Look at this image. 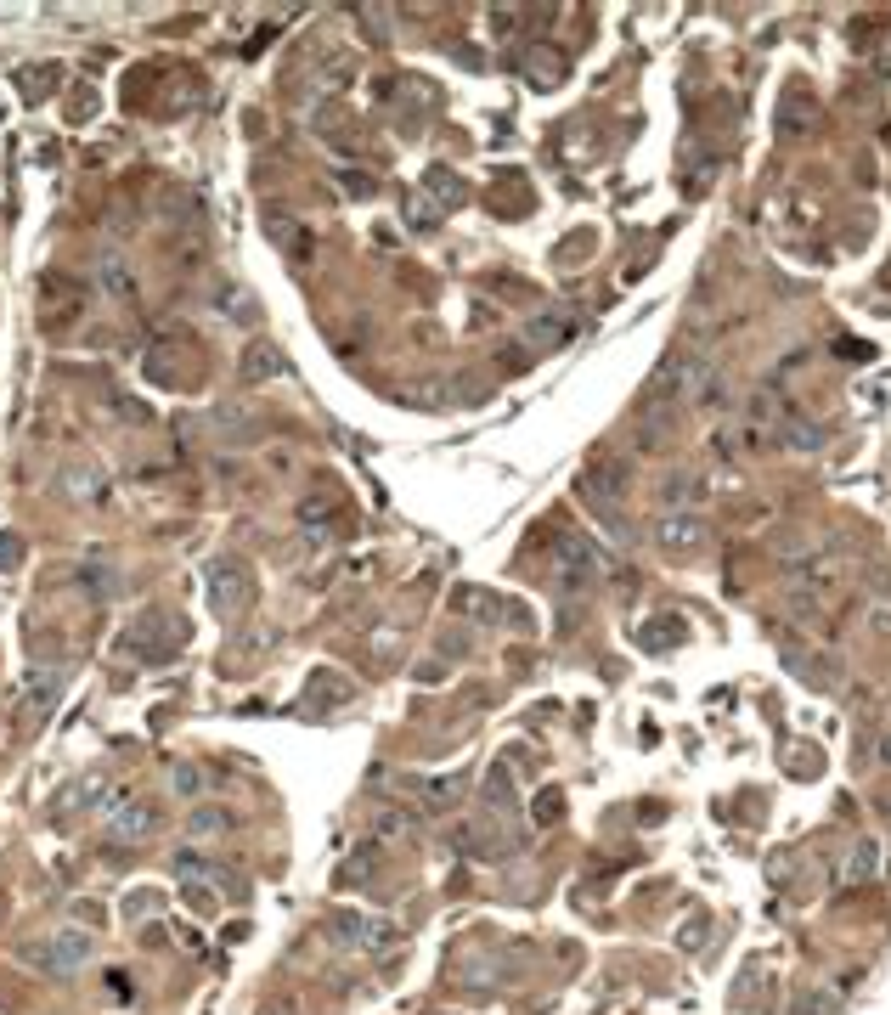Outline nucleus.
<instances>
[{
	"label": "nucleus",
	"instance_id": "nucleus-26",
	"mask_svg": "<svg viewBox=\"0 0 891 1015\" xmlns=\"http://www.w3.org/2000/svg\"><path fill=\"white\" fill-rule=\"evenodd\" d=\"M158 908H164L158 891H136V897H125V920H147V914H158Z\"/></svg>",
	"mask_w": 891,
	"mask_h": 1015
},
{
	"label": "nucleus",
	"instance_id": "nucleus-20",
	"mask_svg": "<svg viewBox=\"0 0 891 1015\" xmlns=\"http://www.w3.org/2000/svg\"><path fill=\"white\" fill-rule=\"evenodd\" d=\"M305 694H311V700H322V705H339V700H350V683H344L339 672H311Z\"/></svg>",
	"mask_w": 891,
	"mask_h": 1015
},
{
	"label": "nucleus",
	"instance_id": "nucleus-25",
	"mask_svg": "<svg viewBox=\"0 0 891 1015\" xmlns=\"http://www.w3.org/2000/svg\"><path fill=\"white\" fill-rule=\"evenodd\" d=\"M835 1010H841L835 993H801L796 999V1015H835Z\"/></svg>",
	"mask_w": 891,
	"mask_h": 1015
},
{
	"label": "nucleus",
	"instance_id": "nucleus-9",
	"mask_svg": "<svg viewBox=\"0 0 891 1015\" xmlns=\"http://www.w3.org/2000/svg\"><path fill=\"white\" fill-rule=\"evenodd\" d=\"M705 519L694 514V508H672V514L655 525V542L666 547V553H694V547H705Z\"/></svg>",
	"mask_w": 891,
	"mask_h": 1015
},
{
	"label": "nucleus",
	"instance_id": "nucleus-30",
	"mask_svg": "<svg viewBox=\"0 0 891 1015\" xmlns=\"http://www.w3.org/2000/svg\"><path fill=\"white\" fill-rule=\"evenodd\" d=\"M68 474H74V480H68V491H74V497H96V491H102L96 469H68Z\"/></svg>",
	"mask_w": 891,
	"mask_h": 1015
},
{
	"label": "nucleus",
	"instance_id": "nucleus-4",
	"mask_svg": "<svg viewBox=\"0 0 891 1015\" xmlns=\"http://www.w3.org/2000/svg\"><path fill=\"white\" fill-rule=\"evenodd\" d=\"M254 604V576L243 559H215L209 564V609L220 621H237L243 609Z\"/></svg>",
	"mask_w": 891,
	"mask_h": 1015
},
{
	"label": "nucleus",
	"instance_id": "nucleus-35",
	"mask_svg": "<svg viewBox=\"0 0 891 1015\" xmlns=\"http://www.w3.org/2000/svg\"><path fill=\"white\" fill-rule=\"evenodd\" d=\"M485 796L497 801V807H508V779H502V767H497V779H491V790H485Z\"/></svg>",
	"mask_w": 891,
	"mask_h": 1015
},
{
	"label": "nucleus",
	"instance_id": "nucleus-12",
	"mask_svg": "<svg viewBox=\"0 0 891 1015\" xmlns=\"http://www.w3.org/2000/svg\"><path fill=\"white\" fill-rule=\"evenodd\" d=\"M158 818H164L158 801H125V807L113 812V835H119V841H147L158 829Z\"/></svg>",
	"mask_w": 891,
	"mask_h": 1015
},
{
	"label": "nucleus",
	"instance_id": "nucleus-27",
	"mask_svg": "<svg viewBox=\"0 0 891 1015\" xmlns=\"http://www.w3.org/2000/svg\"><path fill=\"white\" fill-rule=\"evenodd\" d=\"M333 508H339L333 497H316V502L305 497V502H299V519H305V525H328V514H333Z\"/></svg>",
	"mask_w": 891,
	"mask_h": 1015
},
{
	"label": "nucleus",
	"instance_id": "nucleus-22",
	"mask_svg": "<svg viewBox=\"0 0 891 1015\" xmlns=\"http://www.w3.org/2000/svg\"><path fill=\"white\" fill-rule=\"evenodd\" d=\"M790 672L807 677V683H818V688L835 683V666H829V660H818V655H790Z\"/></svg>",
	"mask_w": 891,
	"mask_h": 1015
},
{
	"label": "nucleus",
	"instance_id": "nucleus-31",
	"mask_svg": "<svg viewBox=\"0 0 891 1015\" xmlns=\"http://www.w3.org/2000/svg\"><path fill=\"white\" fill-rule=\"evenodd\" d=\"M536 818H542V824H559V818H564V796H559V790H548V796L536 801Z\"/></svg>",
	"mask_w": 891,
	"mask_h": 1015
},
{
	"label": "nucleus",
	"instance_id": "nucleus-11",
	"mask_svg": "<svg viewBox=\"0 0 891 1015\" xmlns=\"http://www.w3.org/2000/svg\"><path fill=\"white\" fill-rule=\"evenodd\" d=\"M260 226H266V237L271 243H277L282 254H311V226H305V220H294L288 215V209H266V220H260Z\"/></svg>",
	"mask_w": 891,
	"mask_h": 1015
},
{
	"label": "nucleus",
	"instance_id": "nucleus-7",
	"mask_svg": "<svg viewBox=\"0 0 891 1015\" xmlns=\"http://www.w3.org/2000/svg\"><path fill=\"white\" fill-rule=\"evenodd\" d=\"M553 581H559L564 593H581V587H593L598 581V547L581 542V536H553Z\"/></svg>",
	"mask_w": 891,
	"mask_h": 1015
},
{
	"label": "nucleus",
	"instance_id": "nucleus-10",
	"mask_svg": "<svg viewBox=\"0 0 891 1015\" xmlns=\"http://www.w3.org/2000/svg\"><path fill=\"white\" fill-rule=\"evenodd\" d=\"M632 429H638V446H643V452H660V446L672 440V429H677V406L649 401V395H643V401H638V418H632Z\"/></svg>",
	"mask_w": 891,
	"mask_h": 1015
},
{
	"label": "nucleus",
	"instance_id": "nucleus-13",
	"mask_svg": "<svg viewBox=\"0 0 891 1015\" xmlns=\"http://www.w3.org/2000/svg\"><path fill=\"white\" fill-rule=\"evenodd\" d=\"M282 373H288V356L271 339H254L243 350V384H266V378H282Z\"/></svg>",
	"mask_w": 891,
	"mask_h": 1015
},
{
	"label": "nucleus",
	"instance_id": "nucleus-3",
	"mask_svg": "<svg viewBox=\"0 0 891 1015\" xmlns=\"http://www.w3.org/2000/svg\"><path fill=\"white\" fill-rule=\"evenodd\" d=\"M711 361L700 356V350H677V356L660 361V373L649 378V401H666V406H683V401H700L705 384H711Z\"/></svg>",
	"mask_w": 891,
	"mask_h": 1015
},
{
	"label": "nucleus",
	"instance_id": "nucleus-36",
	"mask_svg": "<svg viewBox=\"0 0 891 1015\" xmlns=\"http://www.w3.org/2000/svg\"><path fill=\"white\" fill-rule=\"evenodd\" d=\"M869 626H875L880 638H891V609H875V615H869Z\"/></svg>",
	"mask_w": 891,
	"mask_h": 1015
},
{
	"label": "nucleus",
	"instance_id": "nucleus-33",
	"mask_svg": "<svg viewBox=\"0 0 891 1015\" xmlns=\"http://www.w3.org/2000/svg\"><path fill=\"white\" fill-rule=\"evenodd\" d=\"M463 649H469L463 632H440V655H463Z\"/></svg>",
	"mask_w": 891,
	"mask_h": 1015
},
{
	"label": "nucleus",
	"instance_id": "nucleus-17",
	"mask_svg": "<svg viewBox=\"0 0 891 1015\" xmlns=\"http://www.w3.org/2000/svg\"><path fill=\"white\" fill-rule=\"evenodd\" d=\"M57 694H63V677H34V683H29V700H23V717H51Z\"/></svg>",
	"mask_w": 891,
	"mask_h": 1015
},
{
	"label": "nucleus",
	"instance_id": "nucleus-40",
	"mask_svg": "<svg viewBox=\"0 0 891 1015\" xmlns=\"http://www.w3.org/2000/svg\"><path fill=\"white\" fill-rule=\"evenodd\" d=\"M880 762H891V728L880 734Z\"/></svg>",
	"mask_w": 891,
	"mask_h": 1015
},
{
	"label": "nucleus",
	"instance_id": "nucleus-34",
	"mask_svg": "<svg viewBox=\"0 0 891 1015\" xmlns=\"http://www.w3.org/2000/svg\"><path fill=\"white\" fill-rule=\"evenodd\" d=\"M378 824H384V835H395V829H412V812H384Z\"/></svg>",
	"mask_w": 891,
	"mask_h": 1015
},
{
	"label": "nucleus",
	"instance_id": "nucleus-16",
	"mask_svg": "<svg viewBox=\"0 0 891 1015\" xmlns=\"http://www.w3.org/2000/svg\"><path fill=\"white\" fill-rule=\"evenodd\" d=\"M373 875H378V846L361 841L350 852V863H344V886H373Z\"/></svg>",
	"mask_w": 891,
	"mask_h": 1015
},
{
	"label": "nucleus",
	"instance_id": "nucleus-21",
	"mask_svg": "<svg viewBox=\"0 0 891 1015\" xmlns=\"http://www.w3.org/2000/svg\"><path fill=\"white\" fill-rule=\"evenodd\" d=\"M209 423H215V435H232V440H237V435H243V423H254V412H249V406H232V401H226V406H215V412H209Z\"/></svg>",
	"mask_w": 891,
	"mask_h": 1015
},
{
	"label": "nucleus",
	"instance_id": "nucleus-18",
	"mask_svg": "<svg viewBox=\"0 0 891 1015\" xmlns=\"http://www.w3.org/2000/svg\"><path fill=\"white\" fill-rule=\"evenodd\" d=\"M570 339H576V322L559 316V311H548V316H536L531 322V344H570Z\"/></svg>",
	"mask_w": 891,
	"mask_h": 1015
},
{
	"label": "nucleus",
	"instance_id": "nucleus-5",
	"mask_svg": "<svg viewBox=\"0 0 891 1015\" xmlns=\"http://www.w3.org/2000/svg\"><path fill=\"white\" fill-rule=\"evenodd\" d=\"M23 959L40 965L46 976H74V970L91 959V937H85V931H57V937H46V942H23Z\"/></svg>",
	"mask_w": 891,
	"mask_h": 1015
},
{
	"label": "nucleus",
	"instance_id": "nucleus-8",
	"mask_svg": "<svg viewBox=\"0 0 891 1015\" xmlns=\"http://www.w3.org/2000/svg\"><path fill=\"white\" fill-rule=\"evenodd\" d=\"M328 937L339 948H390L395 942V925L390 920H367V914H333L328 920Z\"/></svg>",
	"mask_w": 891,
	"mask_h": 1015
},
{
	"label": "nucleus",
	"instance_id": "nucleus-6",
	"mask_svg": "<svg viewBox=\"0 0 891 1015\" xmlns=\"http://www.w3.org/2000/svg\"><path fill=\"white\" fill-rule=\"evenodd\" d=\"M79 311H85V282L63 277V271H46L40 277V328L57 333L68 322H79Z\"/></svg>",
	"mask_w": 891,
	"mask_h": 1015
},
{
	"label": "nucleus",
	"instance_id": "nucleus-2",
	"mask_svg": "<svg viewBox=\"0 0 891 1015\" xmlns=\"http://www.w3.org/2000/svg\"><path fill=\"white\" fill-rule=\"evenodd\" d=\"M175 643H181V626L170 621V609L147 604V609H136L130 626L119 632V655H136V660H147V666H164V660L175 655Z\"/></svg>",
	"mask_w": 891,
	"mask_h": 1015
},
{
	"label": "nucleus",
	"instance_id": "nucleus-1",
	"mask_svg": "<svg viewBox=\"0 0 891 1015\" xmlns=\"http://www.w3.org/2000/svg\"><path fill=\"white\" fill-rule=\"evenodd\" d=\"M576 497L593 508L604 525H610L615 536H626L632 525H626V508H621V497H626V463H615V457H604L598 452L587 469L576 474Z\"/></svg>",
	"mask_w": 891,
	"mask_h": 1015
},
{
	"label": "nucleus",
	"instance_id": "nucleus-29",
	"mask_svg": "<svg viewBox=\"0 0 891 1015\" xmlns=\"http://www.w3.org/2000/svg\"><path fill=\"white\" fill-rule=\"evenodd\" d=\"M17 564H23V536L0 531V570H17Z\"/></svg>",
	"mask_w": 891,
	"mask_h": 1015
},
{
	"label": "nucleus",
	"instance_id": "nucleus-39",
	"mask_svg": "<svg viewBox=\"0 0 891 1015\" xmlns=\"http://www.w3.org/2000/svg\"><path fill=\"white\" fill-rule=\"evenodd\" d=\"M260 1015H299V1004H288V999H282V1004H271V1010H260Z\"/></svg>",
	"mask_w": 891,
	"mask_h": 1015
},
{
	"label": "nucleus",
	"instance_id": "nucleus-15",
	"mask_svg": "<svg viewBox=\"0 0 891 1015\" xmlns=\"http://www.w3.org/2000/svg\"><path fill=\"white\" fill-rule=\"evenodd\" d=\"M683 638H688V626L677 621V615H660V621H643V626H638V643H643V649H677Z\"/></svg>",
	"mask_w": 891,
	"mask_h": 1015
},
{
	"label": "nucleus",
	"instance_id": "nucleus-19",
	"mask_svg": "<svg viewBox=\"0 0 891 1015\" xmlns=\"http://www.w3.org/2000/svg\"><path fill=\"white\" fill-rule=\"evenodd\" d=\"M232 829V812L226 807H198L187 818V835H198V841H215V835H226Z\"/></svg>",
	"mask_w": 891,
	"mask_h": 1015
},
{
	"label": "nucleus",
	"instance_id": "nucleus-28",
	"mask_svg": "<svg viewBox=\"0 0 891 1015\" xmlns=\"http://www.w3.org/2000/svg\"><path fill=\"white\" fill-rule=\"evenodd\" d=\"M869 869H875V841H863L858 852H852V863H846V880H869Z\"/></svg>",
	"mask_w": 891,
	"mask_h": 1015
},
{
	"label": "nucleus",
	"instance_id": "nucleus-14",
	"mask_svg": "<svg viewBox=\"0 0 891 1015\" xmlns=\"http://www.w3.org/2000/svg\"><path fill=\"white\" fill-rule=\"evenodd\" d=\"M96 282H102L113 299H136V271L125 266V254L119 249H108L102 260H96Z\"/></svg>",
	"mask_w": 891,
	"mask_h": 1015
},
{
	"label": "nucleus",
	"instance_id": "nucleus-32",
	"mask_svg": "<svg viewBox=\"0 0 891 1015\" xmlns=\"http://www.w3.org/2000/svg\"><path fill=\"white\" fill-rule=\"evenodd\" d=\"M68 108H74L68 119H74V125H85V119L96 113V91H74V102H68Z\"/></svg>",
	"mask_w": 891,
	"mask_h": 1015
},
{
	"label": "nucleus",
	"instance_id": "nucleus-37",
	"mask_svg": "<svg viewBox=\"0 0 891 1015\" xmlns=\"http://www.w3.org/2000/svg\"><path fill=\"white\" fill-rule=\"evenodd\" d=\"M666 497H694V480H666Z\"/></svg>",
	"mask_w": 891,
	"mask_h": 1015
},
{
	"label": "nucleus",
	"instance_id": "nucleus-24",
	"mask_svg": "<svg viewBox=\"0 0 891 1015\" xmlns=\"http://www.w3.org/2000/svg\"><path fill=\"white\" fill-rule=\"evenodd\" d=\"M779 429H784V446H818V440H824L813 423H801V418H784Z\"/></svg>",
	"mask_w": 891,
	"mask_h": 1015
},
{
	"label": "nucleus",
	"instance_id": "nucleus-38",
	"mask_svg": "<svg viewBox=\"0 0 891 1015\" xmlns=\"http://www.w3.org/2000/svg\"><path fill=\"white\" fill-rule=\"evenodd\" d=\"M700 942H705V925L694 920V925H688V931H683V948H700Z\"/></svg>",
	"mask_w": 891,
	"mask_h": 1015
},
{
	"label": "nucleus",
	"instance_id": "nucleus-23",
	"mask_svg": "<svg viewBox=\"0 0 891 1015\" xmlns=\"http://www.w3.org/2000/svg\"><path fill=\"white\" fill-rule=\"evenodd\" d=\"M170 784H175V796H204V773H198L192 762H175Z\"/></svg>",
	"mask_w": 891,
	"mask_h": 1015
}]
</instances>
